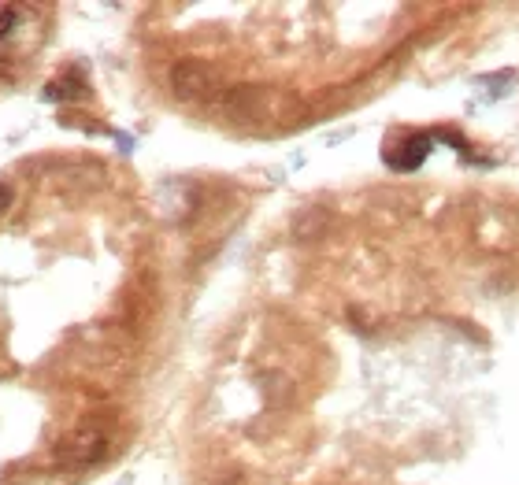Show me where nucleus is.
Masks as SVG:
<instances>
[{"label": "nucleus", "instance_id": "f257e3e1", "mask_svg": "<svg viewBox=\"0 0 519 485\" xmlns=\"http://www.w3.org/2000/svg\"><path fill=\"white\" fill-rule=\"evenodd\" d=\"M171 89L178 100H204L219 89V75L201 60H182L171 67Z\"/></svg>", "mask_w": 519, "mask_h": 485}, {"label": "nucleus", "instance_id": "f03ea898", "mask_svg": "<svg viewBox=\"0 0 519 485\" xmlns=\"http://www.w3.org/2000/svg\"><path fill=\"white\" fill-rule=\"evenodd\" d=\"M108 452V437H104V430H97V426H86V430H78V434H71L64 441V448H60V460L67 463V467H89V463H97Z\"/></svg>", "mask_w": 519, "mask_h": 485}, {"label": "nucleus", "instance_id": "7ed1b4c3", "mask_svg": "<svg viewBox=\"0 0 519 485\" xmlns=\"http://www.w3.org/2000/svg\"><path fill=\"white\" fill-rule=\"evenodd\" d=\"M431 149H434V137L431 134H416V137H408L397 152H386V163L397 167V171H416L419 163L427 160V152Z\"/></svg>", "mask_w": 519, "mask_h": 485}, {"label": "nucleus", "instance_id": "20e7f679", "mask_svg": "<svg viewBox=\"0 0 519 485\" xmlns=\"http://www.w3.org/2000/svg\"><path fill=\"white\" fill-rule=\"evenodd\" d=\"M86 93V86H82V78H60V82H52V89L45 93L49 100H60V97H82Z\"/></svg>", "mask_w": 519, "mask_h": 485}, {"label": "nucleus", "instance_id": "39448f33", "mask_svg": "<svg viewBox=\"0 0 519 485\" xmlns=\"http://www.w3.org/2000/svg\"><path fill=\"white\" fill-rule=\"evenodd\" d=\"M8 204H12V189H8V186H0V212H4Z\"/></svg>", "mask_w": 519, "mask_h": 485}]
</instances>
